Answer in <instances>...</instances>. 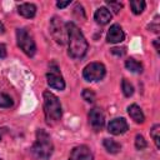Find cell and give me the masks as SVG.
<instances>
[{"label": "cell", "mask_w": 160, "mask_h": 160, "mask_svg": "<svg viewBox=\"0 0 160 160\" xmlns=\"http://www.w3.org/2000/svg\"><path fill=\"white\" fill-rule=\"evenodd\" d=\"M0 160H1V158H0Z\"/></svg>", "instance_id": "cell-31"}, {"label": "cell", "mask_w": 160, "mask_h": 160, "mask_svg": "<svg viewBox=\"0 0 160 160\" xmlns=\"http://www.w3.org/2000/svg\"><path fill=\"white\" fill-rule=\"evenodd\" d=\"M125 39V32L122 30V28L119 24H112L110 26V29L108 30L106 34V41L110 44H118L124 41Z\"/></svg>", "instance_id": "cell-11"}, {"label": "cell", "mask_w": 160, "mask_h": 160, "mask_svg": "<svg viewBox=\"0 0 160 160\" xmlns=\"http://www.w3.org/2000/svg\"><path fill=\"white\" fill-rule=\"evenodd\" d=\"M149 31H154V32H159V15L155 16L154 21L148 26Z\"/></svg>", "instance_id": "cell-24"}, {"label": "cell", "mask_w": 160, "mask_h": 160, "mask_svg": "<svg viewBox=\"0 0 160 160\" xmlns=\"http://www.w3.org/2000/svg\"><path fill=\"white\" fill-rule=\"evenodd\" d=\"M146 8V2L144 0H131L130 1V9L132 11V14L135 15H140Z\"/></svg>", "instance_id": "cell-17"}, {"label": "cell", "mask_w": 160, "mask_h": 160, "mask_svg": "<svg viewBox=\"0 0 160 160\" xmlns=\"http://www.w3.org/2000/svg\"><path fill=\"white\" fill-rule=\"evenodd\" d=\"M31 152L39 160H49L54 152V144L49 132L44 129H38L35 134V142L31 146Z\"/></svg>", "instance_id": "cell-3"}, {"label": "cell", "mask_w": 160, "mask_h": 160, "mask_svg": "<svg viewBox=\"0 0 160 160\" xmlns=\"http://www.w3.org/2000/svg\"><path fill=\"white\" fill-rule=\"evenodd\" d=\"M14 105V100L10 95L5 92H0V108L2 109H9Z\"/></svg>", "instance_id": "cell-19"}, {"label": "cell", "mask_w": 160, "mask_h": 160, "mask_svg": "<svg viewBox=\"0 0 160 160\" xmlns=\"http://www.w3.org/2000/svg\"><path fill=\"white\" fill-rule=\"evenodd\" d=\"M8 131V129L6 128H0V141H1V139H2V136L5 135V132Z\"/></svg>", "instance_id": "cell-28"}, {"label": "cell", "mask_w": 160, "mask_h": 160, "mask_svg": "<svg viewBox=\"0 0 160 160\" xmlns=\"http://www.w3.org/2000/svg\"><path fill=\"white\" fill-rule=\"evenodd\" d=\"M71 4V0H66V1H56V8L59 9H65L66 6H69Z\"/></svg>", "instance_id": "cell-26"}, {"label": "cell", "mask_w": 160, "mask_h": 160, "mask_svg": "<svg viewBox=\"0 0 160 160\" xmlns=\"http://www.w3.org/2000/svg\"><path fill=\"white\" fill-rule=\"evenodd\" d=\"M128 129H129V125L124 118H115L110 120V122L108 124V131L111 135H121L126 132Z\"/></svg>", "instance_id": "cell-10"}, {"label": "cell", "mask_w": 160, "mask_h": 160, "mask_svg": "<svg viewBox=\"0 0 160 160\" xmlns=\"http://www.w3.org/2000/svg\"><path fill=\"white\" fill-rule=\"evenodd\" d=\"M65 28L68 32V55L72 59H82L89 49L88 40L75 22H65Z\"/></svg>", "instance_id": "cell-1"}, {"label": "cell", "mask_w": 160, "mask_h": 160, "mask_svg": "<svg viewBox=\"0 0 160 160\" xmlns=\"http://www.w3.org/2000/svg\"><path fill=\"white\" fill-rule=\"evenodd\" d=\"M6 55H8V51H6V46H5L4 44H1V42H0V59H4V58H6Z\"/></svg>", "instance_id": "cell-27"}, {"label": "cell", "mask_w": 160, "mask_h": 160, "mask_svg": "<svg viewBox=\"0 0 160 160\" xmlns=\"http://www.w3.org/2000/svg\"><path fill=\"white\" fill-rule=\"evenodd\" d=\"M128 114L129 116L136 122V124H142L145 121V115L141 110V108L138 104H131L128 106Z\"/></svg>", "instance_id": "cell-14"}, {"label": "cell", "mask_w": 160, "mask_h": 160, "mask_svg": "<svg viewBox=\"0 0 160 160\" xmlns=\"http://www.w3.org/2000/svg\"><path fill=\"white\" fill-rule=\"evenodd\" d=\"M36 5L32 2H21L18 5V12L19 15H21L22 18L26 19H32L36 15Z\"/></svg>", "instance_id": "cell-12"}, {"label": "cell", "mask_w": 160, "mask_h": 160, "mask_svg": "<svg viewBox=\"0 0 160 160\" xmlns=\"http://www.w3.org/2000/svg\"><path fill=\"white\" fill-rule=\"evenodd\" d=\"M46 82L50 88L55 90H64L65 89V80L60 72V68L56 61H51L49 64V70L46 72Z\"/></svg>", "instance_id": "cell-7"}, {"label": "cell", "mask_w": 160, "mask_h": 160, "mask_svg": "<svg viewBox=\"0 0 160 160\" xmlns=\"http://www.w3.org/2000/svg\"><path fill=\"white\" fill-rule=\"evenodd\" d=\"M69 160H94V154L89 146L78 145L70 151Z\"/></svg>", "instance_id": "cell-9"}, {"label": "cell", "mask_w": 160, "mask_h": 160, "mask_svg": "<svg viewBox=\"0 0 160 160\" xmlns=\"http://www.w3.org/2000/svg\"><path fill=\"white\" fill-rule=\"evenodd\" d=\"M105 75H106V68L102 62L94 61V62L88 64L82 69V78L86 81H90V82L100 81L105 78Z\"/></svg>", "instance_id": "cell-6"}, {"label": "cell", "mask_w": 160, "mask_h": 160, "mask_svg": "<svg viewBox=\"0 0 160 160\" xmlns=\"http://www.w3.org/2000/svg\"><path fill=\"white\" fill-rule=\"evenodd\" d=\"M44 99V115L48 125L58 124L62 118V108L59 98L51 91L45 90L42 94Z\"/></svg>", "instance_id": "cell-2"}, {"label": "cell", "mask_w": 160, "mask_h": 160, "mask_svg": "<svg viewBox=\"0 0 160 160\" xmlns=\"http://www.w3.org/2000/svg\"><path fill=\"white\" fill-rule=\"evenodd\" d=\"M102 145L105 148V150L109 152V154H118L120 150H121V145L115 141L114 139H109V138H105L102 140Z\"/></svg>", "instance_id": "cell-15"}, {"label": "cell", "mask_w": 160, "mask_h": 160, "mask_svg": "<svg viewBox=\"0 0 160 160\" xmlns=\"http://www.w3.org/2000/svg\"><path fill=\"white\" fill-rule=\"evenodd\" d=\"M49 29H50V34L52 36V39L56 41V44L59 45H65L68 42V32H66V28L64 21L59 18V16H52L49 24Z\"/></svg>", "instance_id": "cell-5"}, {"label": "cell", "mask_w": 160, "mask_h": 160, "mask_svg": "<svg viewBox=\"0 0 160 160\" xmlns=\"http://www.w3.org/2000/svg\"><path fill=\"white\" fill-rule=\"evenodd\" d=\"M89 124L95 131H100L105 125V115L100 108H92L88 114Z\"/></svg>", "instance_id": "cell-8"}, {"label": "cell", "mask_w": 160, "mask_h": 160, "mask_svg": "<svg viewBox=\"0 0 160 160\" xmlns=\"http://www.w3.org/2000/svg\"><path fill=\"white\" fill-rule=\"evenodd\" d=\"M159 132H160V125L159 124H155L151 129H150V138L154 140L155 142V146L159 149L160 148V138H159Z\"/></svg>", "instance_id": "cell-20"}, {"label": "cell", "mask_w": 160, "mask_h": 160, "mask_svg": "<svg viewBox=\"0 0 160 160\" xmlns=\"http://www.w3.org/2000/svg\"><path fill=\"white\" fill-rule=\"evenodd\" d=\"M146 146H148V142H146L145 138L141 134H138L135 136V148L138 150H144V149H146Z\"/></svg>", "instance_id": "cell-21"}, {"label": "cell", "mask_w": 160, "mask_h": 160, "mask_svg": "<svg viewBox=\"0 0 160 160\" xmlns=\"http://www.w3.org/2000/svg\"><path fill=\"white\" fill-rule=\"evenodd\" d=\"M16 44L26 56L32 58L36 54V44L31 34L25 28L16 29Z\"/></svg>", "instance_id": "cell-4"}, {"label": "cell", "mask_w": 160, "mask_h": 160, "mask_svg": "<svg viewBox=\"0 0 160 160\" xmlns=\"http://www.w3.org/2000/svg\"><path fill=\"white\" fill-rule=\"evenodd\" d=\"M125 68L131 71V72H135V74H141L144 68H142V64L138 60H135L134 58H129L125 60Z\"/></svg>", "instance_id": "cell-16"}, {"label": "cell", "mask_w": 160, "mask_h": 160, "mask_svg": "<svg viewBox=\"0 0 160 160\" xmlns=\"http://www.w3.org/2000/svg\"><path fill=\"white\" fill-rule=\"evenodd\" d=\"M110 51H111L114 55H116V56H122V55L126 52L125 48H112Z\"/></svg>", "instance_id": "cell-25"}, {"label": "cell", "mask_w": 160, "mask_h": 160, "mask_svg": "<svg viewBox=\"0 0 160 160\" xmlns=\"http://www.w3.org/2000/svg\"><path fill=\"white\" fill-rule=\"evenodd\" d=\"M5 32V26H4V24L0 21V35H2Z\"/></svg>", "instance_id": "cell-30"}, {"label": "cell", "mask_w": 160, "mask_h": 160, "mask_svg": "<svg viewBox=\"0 0 160 160\" xmlns=\"http://www.w3.org/2000/svg\"><path fill=\"white\" fill-rule=\"evenodd\" d=\"M111 16L112 15H111L110 10L108 8H105V6L98 8L96 11L94 12V19H95V21L99 25H106V24H109L110 20H111Z\"/></svg>", "instance_id": "cell-13"}, {"label": "cell", "mask_w": 160, "mask_h": 160, "mask_svg": "<svg viewBox=\"0 0 160 160\" xmlns=\"http://www.w3.org/2000/svg\"><path fill=\"white\" fill-rule=\"evenodd\" d=\"M105 4H106L115 14H118V12L122 9V2H120V1H109V0H106Z\"/></svg>", "instance_id": "cell-23"}, {"label": "cell", "mask_w": 160, "mask_h": 160, "mask_svg": "<svg viewBox=\"0 0 160 160\" xmlns=\"http://www.w3.org/2000/svg\"><path fill=\"white\" fill-rule=\"evenodd\" d=\"M154 46H155L156 52L159 54V51H160V50H159V39H155V40H154Z\"/></svg>", "instance_id": "cell-29"}, {"label": "cell", "mask_w": 160, "mask_h": 160, "mask_svg": "<svg viewBox=\"0 0 160 160\" xmlns=\"http://www.w3.org/2000/svg\"><path fill=\"white\" fill-rule=\"evenodd\" d=\"M81 96L86 102H94L95 101V92L91 89H84L81 92Z\"/></svg>", "instance_id": "cell-22"}, {"label": "cell", "mask_w": 160, "mask_h": 160, "mask_svg": "<svg viewBox=\"0 0 160 160\" xmlns=\"http://www.w3.org/2000/svg\"><path fill=\"white\" fill-rule=\"evenodd\" d=\"M121 90H122V92H124V95L126 98H130L134 94V86H132V84L128 79H125V78H122V80H121Z\"/></svg>", "instance_id": "cell-18"}]
</instances>
